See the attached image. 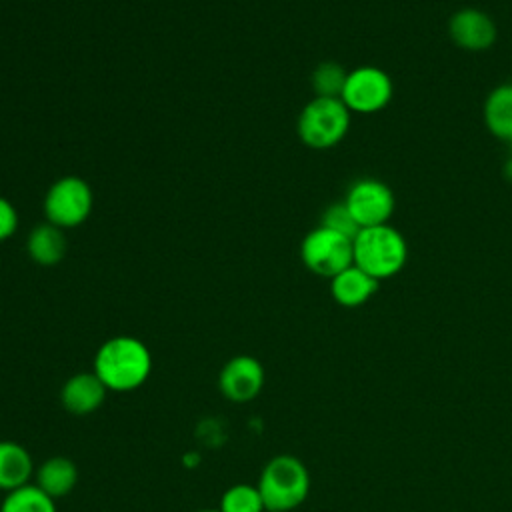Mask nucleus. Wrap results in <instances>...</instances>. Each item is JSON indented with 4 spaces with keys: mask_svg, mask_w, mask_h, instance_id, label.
<instances>
[{
    "mask_svg": "<svg viewBox=\"0 0 512 512\" xmlns=\"http://www.w3.org/2000/svg\"><path fill=\"white\" fill-rule=\"evenodd\" d=\"M348 72L336 62H322L312 72V88L320 98H340Z\"/></svg>",
    "mask_w": 512,
    "mask_h": 512,
    "instance_id": "obj_19",
    "label": "nucleus"
},
{
    "mask_svg": "<svg viewBox=\"0 0 512 512\" xmlns=\"http://www.w3.org/2000/svg\"><path fill=\"white\" fill-rule=\"evenodd\" d=\"M484 122L496 138L512 142V84H500L488 94Z\"/></svg>",
    "mask_w": 512,
    "mask_h": 512,
    "instance_id": "obj_16",
    "label": "nucleus"
},
{
    "mask_svg": "<svg viewBox=\"0 0 512 512\" xmlns=\"http://www.w3.org/2000/svg\"><path fill=\"white\" fill-rule=\"evenodd\" d=\"M28 256L40 266H54L66 254V236L62 228L44 222L30 230L26 240Z\"/></svg>",
    "mask_w": 512,
    "mask_h": 512,
    "instance_id": "obj_15",
    "label": "nucleus"
},
{
    "mask_svg": "<svg viewBox=\"0 0 512 512\" xmlns=\"http://www.w3.org/2000/svg\"><path fill=\"white\" fill-rule=\"evenodd\" d=\"M510 146H512V142H510Z\"/></svg>",
    "mask_w": 512,
    "mask_h": 512,
    "instance_id": "obj_25",
    "label": "nucleus"
},
{
    "mask_svg": "<svg viewBox=\"0 0 512 512\" xmlns=\"http://www.w3.org/2000/svg\"><path fill=\"white\" fill-rule=\"evenodd\" d=\"M506 174H508V178L512 180V160L506 164Z\"/></svg>",
    "mask_w": 512,
    "mask_h": 512,
    "instance_id": "obj_22",
    "label": "nucleus"
},
{
    "mask_svg": "<svg viewBox=\"0 0 512 512\" xmlns=\"http://www.w3.org/2000/svg\"><path fill=\"white\" fill-rule=\"evenodd\" d=\"M76 482H78V468L66 456L46 458L34 472V484L54 500L70 494Z\"/></svg>",
    "mask_w": 512,
    "mask_h": 512,
    "instance_id": "obj_14",
    "label": "nucleus"
},
{
    "mask_svg": "<svg viewBox=\"0 0 512 512\" xmlns=\"http://www.w3.org/2000/svg\"><path fill=\"white\" fill-rule=\"evenodd\" d=\"M266 510L292 512L310 492V474L304 462L292 454L270 458L256 482Z\"/></svg>",
    "mask_w": 512,
    "mask_h": 512,
    "instance_id": "obj_2",
    "label": "nucleus"
},
{
    "mask_svg": "<svg viewBox=\"0 0 512 512\" xmlns=\"http://www.w3.org/2000/svg\"><path fill=\"white\" fill-rule=\"evenodd\" d=\"M220 512H266L258 486L234 484L220 498Z\"/></svg>",
    "mask_w": 512,
    "mask_h": 512,
    "instance_id": "obj_18",
    "label": "nucleus"
},
{
    "mask_svg": "<svg viewBox=\"0 0 512 512\" xmlns=\"http://www.w3.org/2000/svg\"><path fill=\"white\" fill-rule=\"evenodd\" d=\"M300 258L310 272L332 278L354 264L352 240L330 228L318 226L302 240Z\"/></svg>",
    "mask_w": 512,
    "mask_h": 512,
    "instance_id": "obj_6",
    "label": "nucleus"
},
{
    "mask_svg": "<svg viewBox=\"0 0 512 512\" xmlns=\"http://www.w3.org/2000/svg\"><path fill=\"white\" fill-rule=\"evenodd\" d=\"M266 512H272V510H266Z\"/></svg>",
    "mask_w": 512,
    "mask_h": 512,
    "instance_id": "obj_24",
    "label": "nucleus"
},
{
    "mask_svg": "<svg viewBox=\"0 0 512 512\" xmlns=\"http://www.w3.org/2000/svg\"><path fill=\"white\" fill-rule=\"evenodd\" d=\"M354 264L376 280L398 274L408 258L404 236L390 224L362 228L352 240Z\"/></svg>",
    "mask_w": 512,
    "mask_h": 512,
    "instance_id": "obj_3",
    "label": "nucleus"
},
{
    "mask_svg": "<svg viewBox=\"0 0 512 512\" xmlns=\"http://www.w3.org/2000/svg\"><path fill=\"white\" fill-rule=\"evenodd\" d=\"M324 228H330L342 236H348L350 240L356 238V234L362 230L360 224L354 220L352 212L348 210V206L344 202L332 204L326 208V212L322 214V224Z\"/></svg>",
    "mask_w": 512,
    "mask_h": 512,
    "instance_id": "obj_20",
    "label": "nucleus"
},
{
    "mask_svg": "<svg viewBox=\"0 0 512 512\" xmlns=\"http://www.w3.org/2000/svg\"><path fill=\"white\" fill-rule=\"evenodd\" d=\"M106 394L108 388L94 372H78L62 384L60 402L66 412L74 416H88L104 404Z\"/></svg>",
    "mask_w": 512,
    "mask_h": 512,
    "instance_id": "obj_11",
    "label": "nucleus"
},
{
    "mask_svg": "<svg viewBox=\"0 0 512 512\" xmlns=\"http://www.w3.org/2000/svg\"><path fill=\"white\" fill-rule=\"evenodd\" d=\"M16 228H18V212L8 198L0 196V242L12 238Z\"/></svg>",
    "mask_w": 512,
    "mask_h": 512,
    "instance_id": "obj_21",
    "label": "nucleus"
},
{
    "mask_svg": "<svg viewBox=\"0 0 512 512\" xmlns=\"http://www.w3.org/2000/svg\"><path fill=\"white\" fill-rule=\"evenodd\" d=\"M34 472V460L22 444L0 440V490L12 492L30 484Z\"/></svg>",
    "mask_w": 512,
    "mask_h": 512,
    "instance_id": "obj_13",
    "label": "nucleus"
},
{
    "mask_svg": "<svg viewBox=\"0 0 512 512\" xmlns=\"http://www.w3.org/2000/svg\"><path fill=\"white\" fill-rule=\"evenodd\" d=\"M350 128V110L340 98H320L310 100L296 122L300 140L314 148L324 150L336 146Z\"/></svg>",
    "mask_w": 512,
    "mask_h": 512,
    "instance_id": "obj_4",
    "label": "nucleus"
},
{
    "mask_svg": "<svg viewBox=\"0 0 512 512\" xmlns=\"http://www.w3.org/2000/svg\"><path fill=\"white\" fill-rule=\"evenodd\" d=\"M378 282L380 280H376L356 264H350L348 268L330 278V294L340 306L356 308L376 294Z\"/></svg>",
    "mask_w": 512,
    "mask_h": 512,
    "instance_id": "obj_12",
    "label": "nucleus"
},
{
    "mask_svg": "<svg viewBox=\"0 0 512 512\" xmlns=\"http://www.w3.org/2000/svg\"><path fill=\"white\" fill-rule=\"evenodd\" d=\"M344 204L360 228H370L388 224L394 212V194L384 182L376 178H362L348 188Z\"/></svg>",
    "mask_w": 512,
    "mask_h": 512,
    "instance_id": "obj_8",
    "label": "nucleus"
},
{
    "mask_svg": "<svg viewBox=\"0 0 512 512\" xmlns=\"http://www.w3.org/2000/svg\"><path fill=\"white\" fill-rule=\"evenodd\" d=\"M92 190L86 180L78 176L58 178L44 196V216L46 222L58 228L80 226L92 212Z\"/></svg>",
    "mask_w": 512,
    "mask_h": 512,
    "instance_id": "obj_5",
    "label": "nucleus"
},
{
    "mask_svg": "<svg viewBox=\"0 0 512 512\" xmlns=\"http://www.w3.org/2000/svg\"><path fill=\"white\" fill-rule=\"evenodd\" d=\"M218 388L230 402H250L264 388V366L254 356H234L222 366L218 374Z\"/></svg>",
    "mask_w": 512,
    "mask_h": 512,
    "instance_id": "obj_9",
    "label": "nucleus"
},
{
    "mask_svg": "<svg viewBox=\"0 0 512 512\" xmlns=\"http://www.w3.org/2000/svg\"><path fill=\"white\" fill-rule=\"evenodd\" d=\"M392 98L390 76L376 66H360L348 72L340 100L350 112L374 114L388 106Z\"/></svg>",
    "mask_w": 512,
    "mask_h": 512,
    "instance_id": "obj_7",
    "label": "nucleus"
},
{
    "mask_svg": "<svg viewBox=\"0 0 512 512\" xmlns=\"http://www.w3.org/2000/svg\"><path fill=\"white\" fill-rule=\"evenodd\" d=\"M194 512H220L218 508H200V510H194Z\"/></svg>",
    "mask_w": 512,
    "mask_h": 512,
    "instance_id": "obj_23",
    "label": "nucleus"
},
{
    "mask_svg": "<svg viewBox=\"0 0 512 512\" xmlns=\"http://www.w3.org/2000/svg\"><path fill=\"white\" fill-rule=\"evenodd\" d=\"M448 34L456 46L478 52L496 42V24L482 10L460 8L448 22Z\"/></svg>",
    "mask_w": 512,
    "mask_h": 512,
    "instance_id": "obj_10",
    "label": "nucleus"
},
{
    "mask_svg": "<svg viewBox=\"0 0 512 512\" xmlns=\"http://www.w3.org/2000/svg\"><path fill=\"white\" fill-rule=\"evenodd\" d=\"M108 392H132L152 372V354L136 336H112L94 354L92 370Z\"/></svg>",
    "mask_w": 512,
    "mask_h": 512,
    "instance_id": "obj_1",
    "label": "nucleus"
},
{
    "mask_svg": "<svg viewBox=\"0 0 512 512\" xmlns=\"http://www.w3.org/2000/svg\"><path fill=\"white\" fill-rule=\"evenodd\" d=\"M0 512H56V500L40 490L34 482L6 492Z\"/></svg>",
    "mask_w": 512,
    "mask_h": 512,
    "instance_id": "obj_17",
    "label": "nucleus"
}]
</instances>
